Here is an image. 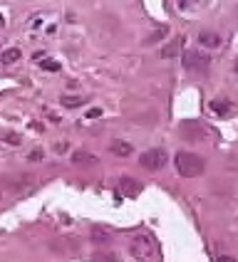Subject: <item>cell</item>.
<instances>
[{
	"mask_svg": "<svg viewBox=\"0 0 238 262\" xmlns=\"http://www.w3.org/2000/svg\"><path fill=\"white\" fill-rule=\"evenodd\" d=\"M174 166H176V171L184 178H196V176L204 173L206 161L201 159V156H196V154H191V151H179L176 156H174Z\"/></svg>",
	"mask_w": 238,
	"mask_h": 262,
	"instance_id": "obj_1",
	"label": "cell"
},
{
	"mask_svg": "<svg viewBox=\"0 0 238 262\" xmlns=\"http://www.w3.org/2000/svg\"><path fill=\"white\" fill-rule=\"evenodd\" d=\"M166 151L164 148H149V151H144L142 154V159H139V163L144 166V168H149V171H159V168H164L166 166Z\"/></svg>",
	"mask_w": 238,
	"mask_h": 262,
	"instance_id": "obj_2",
	"label": "cell"
},
{
	"mask_svg": "<svg viewBox=\"0 0 238 262\" xmlns=\"http://www.w3.org/2000/svg\"><path fill=\"white\" fill-rule=\"evenodd\" d=\"M179 131H181V136L186 141H204V136H206V129L199 121H181Z\"/></svg>",
	"mask_w": 238,
	"mask_h": 262,
	"instance_id": "obj_3",
	"label": "cell"
},
{
	"mask_svg": "<svg viewBox=\"0 0 238 262\" xmlns=\"http://www.w3.org/2000/svg\"><path fill=\"white\" fill-rule=\"evenodd\" d=\"M184 64H186V70H208V57L204 55H199V52H186V57H184Z\"/></svg>",
	"mask_w": 238,
	"mask_h": 262,
	"instance_id": "obj_4",
	"label": "cell"
},
{
	"mask_svg": "<svg viewBox=\"0 0 238 262\" xmlns=\"http://www.w3.org/2000/svg\"><path fill=\"white\" fill-rule=\"evenodd\" d=\"M23 57V52L17 47H10V50H3L0 52V64H15L17 59Z\"/></svg>",
	"mask_w": 238,
	"mask_h": 262,
	"instance_id": "obj_5",
	"label": "cell"
},
{
	"mask_svg": "<svg viewBox=\"0 0 238 262\" xmlns=\"http://www.w3.org/2000/svg\"><path fill=\"white\" fill-rule=\"evenodd\" d=\"M199 42L204 45V47H219V45H221V37H219L216 32H201V35H199Z\"/></svg>",
	"mask_w": 238,
	"mask_h": 262,
	"instance_id": "obj_6",
	"label": "cell"
},
{
	"mask_svg": "<svg viewBox=\"0 0 238 262\" xmlns=\"http://www.w3.org/2000/svg\"><path fill=\"white\" fill-rule=\"evenodd\" d=\"M122 188H124V193H127L129 198H134V195L142 190V186H139V183H134L129 176H124V178H122Z\"/></svg>",
	"mask_w": 238,
	"mask_h": 262,
	"instance_id": "obj_7",
	"label": "cell"
},
{
	"mask_svg": "<svg viewBox=\"0 0 238 262\" xmlns=\"http://www.w3.org/2000/svg\"><path fill=\"white\" fill-rule=\"evenodd\" d=\"M181 47H184V37H176V40H174V42L169 45V47H164V50H162V55H164V57H176V55H179V50H181Z\"/></svg>",
	"mask_w": 238,
	"mask_h": 262,
	"instance_id": "obj_8",
	"label": "cell"
},
{
	"mask_svg": "<svg viewBox=\"0 0 238 262\" xmlns=\"http://www.w3.org/2000/svg\"><path fill=\"white\" fill-rule=\"evenodd\" d=\"M109 151H112L114 156H129V154H132V146L124 144V141H114V144L109 146Z\"/></svg>",
	"mask_w": 238,
	"mask_h": 262,
	"instance_id": "obj_9",
	"label": "cell"
},
{
	"mask_svg": "<svg viewBox=\"0 0 238 262\" xmlns=\"http://www.w3.org/2000/svg\"><path fill=\"white\" fill-rule=\"evenodd\" d=\"M72 161L74 163H85V166H92V163H94V156H92V154H87V151H74L72 154Z\"/></svg>",
	"mask_w": 238,
	"mask_h": 262,
	"instance_id": "obj_10",
	"label": "cell"
},
{
	"mask_svg": "<svg viewBox=\"0 0 238 262\" xmlns=\"http://www.w3.org/2000/svg\"><path fill=\"white\" fill-rule=\"evenodd\" d=\"M211 109H213L216 114H221V117H226V114L231 112V106H228V102H211Z\"/></svg>",
	"mask_w": 238,
	"mask_h": 262,
	"instance_id": "obj_11",
	"label": "cell"
},
{
	"mask_svg": "<svg viewBox=\"0 0 238 262\" xmlns=\"http://www.w3.org/2000/svg\"><path fill=\"white\" fill-rule=\"evenodd\" d=\"M85 99H80V97H62V104L67 106V109H77V106H82Z\"/></svg>",
	"mask_w": 238,
	"mask_h": 262,
	"instance_id": "obj_12",
	"label": "cell"
},
{
	"mask_svg": "<svg viewBox=\"0 0 238 262\" xmlns=\"http://www.w3.org/2000/svg\"><path fill=\"white\" fill-rule=\"evenodd\" d=\"M92 262H117L109 252H97V255H92Z\"/></svg>",
	"mask_w": 238,
	"mask_h": 262,
	"instance_id": "obj_13",
	"label": "cell"
},
{
	"mask_svg": "<svg viewBox=\"0 0 238 262\" xmlns=\"http://www.w3.org/2000/svg\"><path fill=\"white\" fill-rule=\"evenodd\" d=\"M92 235H94V237H92V240H94V243H107V240H109V235L104 233H100V230H92Z\"/></svg>",
	"mask_w": 238,
	"mask_h": 262,
	"instance_id": "obj_14",
	"label": "cell"
},
{
	"mask_svg": "<svg viewBox=\"0 0 238 262\" xmlns=\"http://www.w3.org/2000/svg\"><path fill=\"white\" fill-rule=\"evenodd\" d=\"M40 64H43L45 70H50V72H57V70H60L57 62H47V59H40Z\"/></svg>",
	"mask_w": 238,
	"mask_h": 262,
	"instance_id": "obj_15",
	"label": "cell"
},
{
	"mask_svg": "<svg viewBox=\"0 0 238 262\" xmlns=\"http://www.w3.org/2000/svg\"><path fill=\"white\" fill-rule=\"evenodd\" d=\"M97 117H102V109H89L87 112V119H97Z\"/></svg>",
	"mask_w": 238,
	"mask_h": 262,
	"instance_id": "obj_16",
	"label": "cell"
},
{
	"mask_svg": "<svg viewBox=\"0 0 238 262\" xmlns=\"http://www.w3.org/2000/svg\"><path fill=\"white\" fill-rule=\"evenodd\" d=\"M40 159H43V151H40V148H35V151L30 154V161H40Z\"/></svg>",
	"mask_w": 238,
	"mask_h": 262,
	"instance_id": "obj_17",
	"label": "cell"
},
{
	"mask_svg": "<svg viewBox=\"0 0 238 262\" xmlns=\"http://www.w3.org/2000/svg\"><path fill=\"white\" fill-rule=\"evenodd\" d=\"M8 144H20V136L17 134H8Z\"/></svg>",
	"mask_w": 238,
	"mask_h": 262,
	"instance_id": "obj_18",
	"label": "cell"
},
{
	"mask_svg": "<svg viewBox=\"0 0 238 262\" xmlns=\"http://www.w3.org/2000/svg\"><path fill=\"white\" fill-rule=\"evenodd\" d=\"M216 262H238V260H236V257H231V255H221Z\"/></svg>",
	"mask_w": 238,
	"mask_h": 262,
	"instance_id": "obj_19",
	"label": "cell"
},
{
	"mask_svg": "<svg viewBox=\"0 0 238 262\" xmlns=\"http://www.w3.org/2000/svg\"><path fill=\"white\" fill-rule=\"evenodd\" d=\"M3 25H5V17H3V15H0V28H3Z\"/></svg>",
	"mask_w": 238,
	"mask_h": 262,
	"instance_id": "obj_20",
	"label": "cell"
},
{
	"mask_svg": "<svg viewBox=\"0 0 238 262\" xmlns=\"http://www.w3.org/2000/svg\"><path fill=\"white\" fill-rule=\"evenodd\" d=\"M233 70H236V72H238V59H236V64H233Z\"/></svg>",
	"mask_w": 238,
	"mask_h": 262,
	"instance_id": "obj_21",
	"label": "cell"
}]
</instances>
